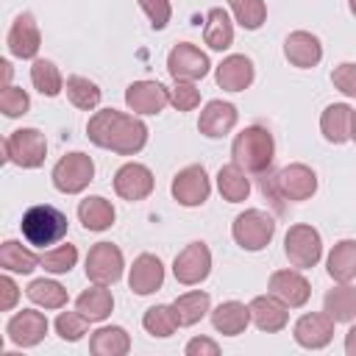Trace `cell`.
I'll return each mask as SVG.
<instances>
[{
	"label": "cell",
	"instance_id": "cell-14",
	"mask_svg": "<svg viewBox=\"0 0 356 356\" xmlns=\"http://www.w3.org/2000/svg\"><path fill=\"white\" fill-rule=\"evenodd\" d=\"M153 184H156L153 172L139 161H128L114 172V192L122 200H131V203L145 200L153 192Z\"/></svg>",
	"mask_w": 356,
	"mask_h": 356
},
{
	"label": "cell",
	"instance_id": "cell-9",
	"mask_svg": "<svg viewBox=\"0 0 356 356\" xmlns=\"http://www.w3.org/2000/svg\"><path fill=\"white\" fill-rule=\"evenodd\" d=\"M122 267H125L122 250L111 242H97L86 253V278L92 284H100V286L117 284L122 278Z\"/></svg>",
	"mask_w": 356,
	"mask_h": 356
},
{
	"label": "cell",
	"instance_id": "cell-45",
	"mask_svg": "<svg viewBox=\"0 0 356 356\" xmlns=\"http://www.w3.org/2000/svg\"><path fill=\"white\" fill-rule=\"evenodd\" d=\"M331 81H334V86H337L342 95L356 97V64H353V61L337 64L334 72H331Z\"/></svg>",
	"mask_w": 356,
	"mask_h": 356
},
{
	"label": "cell",
	"instance_id": "cell-40",
	"mask_svg": "<svg viewBox=\"0 0 356 356\" xmlns=\"http://www.w3.org/2000/svg\"><path fill=\"white\" fill-rule=\"evenodd\" d=\"M75 261H78V248L75 245H58V248H53L50 253H44L42 256V267L47 270V273H53V275H61V273H70L72 267H75Z\"/></svg>",
	"mask_w": 356,
	"mask_h": 356
},
{
	"label": "cell",
	"instance_id": "cell-4",
	"mask_svg": "<svg viewBox=\"0 0 356 356\" xmlns=\"http://www.w3.org/2000/svg\"><path fill=\"white\" fill-rule=\"evenodd\" d=\"M67 214L58 211L56 206H47V203H39V206H31L25 214H22V236L36 245V248H44V245H56L67 236Z\"/></svg>",
	"mask_w": 356,
	"mask_h": 356
},
{
	"label": "cell",
	"instance_id": "cell-33",
	"mask_svg": "<svg viewBox=\"0 0 356 356\" xmlns=\"http://www.w3.org/2000/svg\"><path fill=\"white\" fill-rule=\"evenodd\" d=\"M36 264H42V259H39L33 250L22 248V242L6 239V242L0 245V267H3L6 273H22V275H28V273L36 270Z\"/></svg>",
	"mask_w": 356,
	"mask_h": 356
},
{
	"label": "cell",
	"instance_id": "cell-16",
	"mask_svg": "<svg viewBox=\"0 0 356 356\" xmlns=\"http://www.w3.org/2000/svg\"><path fill=\"white\" fill-rule=\"evenodd\" d=\"M334 320L325 314V312H312V314H303L298 317L295 328H292V337L300 348H309V350H320L325 348L331 339H334Z\"/></svg>",
	"mask_w": 356,
	"mask_h": 356
},
{
	"label": "cell",
	"instance_id": "cell-13",
	"mask_svg": "<svg viewBox=\"0 0 356 356\" xmlns=\"http://www.w3.org/2000/svg\"><path fill=\"white\" fill-rule=\"evenodd\" d=\"M47 328H50L47 317L42 312H36V309H22V312H17L6 323V334H8V339L17 348H33V345H39L44 339Z\"/></svg>",
	"mask_w": 356,
	"mask_h": 356
},
{
	"label": "cell",
	"instance_id": "cell-39",
	"mask_svg": "<svg viewBox=\"0 0 356 356\" xmlns=\"http://www.w3.org/2000/svg\"><path fill=\"white\" fill-rule=\"evenodd\" d=\"M228 3H231V11H234L236 22L245 31H256V28L264 25V19H267L264 0H228Z\"/></svg>",
	"mask_w": 356,
	"mask_h": 356
},
{
	"label": "cell",
	"instance_id": "cell-20",
	"mask_svg": "<svg viewBox=\"0 0 356 356\" xmlns=\"http://www.w3.org/2000/svg\"><path fill=\"white\" fill-rule=\"evenodd\" d=\"M250 320L256 323L259 331H267V334H275V331H284L286 323H289V306L284 300H278L273 292L270 295H256L250 303Z\"/></svg>",
	"mask_w": 356,
	"mask_h": 356
},
{
	"label": "cell",
	"instance_id": "cell-31",
	"mask_svg": "<svg viewBox=\"0 0 356 356\" xmlns=\"http://www.w3.org/2000/svg\"><path fill=\"white\" fill-rule=\"evenodd\" d=\"M323 312L334 323H350L356 317V289L348 286V284H339V286L328 289L325 298H323Z\"/></svg>",
	"mask_w": 356,
	"mask_h": 356
},
{
	"label": "cell",
	"instance_id": "cell-50",
	"mask_svg": "<svg viewBox=\"0 0 356 356\" xmlns=\"http://www.w3.org/2000/svg\"><path fill=\"white\" fill-rule=\"evenodd\" d=\"M350 139L356 142V120H353V134H350Z\"/></svg>",
	"mask_w": 356,
	"mask_h": 356
},
{
	"label": "cell",
	"instance_id": "cell-43",
	"mask_svg": "<svg viewBox=\"0 0 356 356\" xmlns=\"http://www.w3.org/2000/svg\"><path fill=\"white\" fill-rule=\"evenodd\" d=\"M170 103L178 111H192L200 106V92L195 86V81H175V86L170 89Z\"/></svg>",
	"mask_w": 356,
	"mask_h": 356
},
{
	"label": "cell",
	"instance_id": "cell-8",
	"mask_svg": "<svg viewBox=\"0 0 356 356\" xmlns=\"http://www.w3.org/2000/svg\"><path fill=\"white\" fill-rule=\"evenodd\" d=\"M95 178V161L92 156L75 150V153H67L56 161L53 167V186L64 195H78L83 192Z\"/></svg>",
	"mask_w": 356,
	"mask_h": 356
},
{
	"label": "cell",
	"instance_id": "cell-28",
	"mask_svg": "<svg viewBox=\"0 0 356 356\" xmlns=\"http://www.w3.org/2000/svg\"><path fill=\"white\" fill-rule=\"evenodd\" d=\"M89 350L95 356H125L131 350V337L122 325H103L89 337Z\"/></svg>",
	"mask_w": 356,
	"mask_h": 356
},
{
	"label": "cell",
	"instance_id": "cell-36",
	"mask_svg": "<svg viewBox=\"0 0 356 356\" xmlns=\"http://www.w3.org/2000/svg\"><path fill=\"white\" fill-rule=\"evenodd\" d=\"M31 81H33L36 92L44 95V97H56V95L64 89V78H61L58 67H56L53 61H47V58H36V61H33V67H31Z\"/></svg>",
	"mask_w": 356,
	"mask_h": 356
},
{
	"label": "cell",
	"instance_id": "cell-37",
	"mask_svg": "<svg viewBox=\"0 0 356 356\" xmlns=\"http://www.w3.org/2000/svg\"><path fill=\"white\" fill-rule=\"evenodd\" d=\"M67 97L75 108H83V111H92L100 106V86L83 75H70L67 78Z\"/></svg>",
	"mask_w": 356,
	"mask_h": 356
},
{
	"label": "cell",
	"instance_id": "cell-46",
	"mask_svg": "<svg viewBox=\"0 0 356 356\" xmlns=\"http://www.w3.org/2000/svg\"><path fill=\"white\" fill-rule=\"evenodd\" d=\"M184 353L186 356H217L220 353V345L214 339H209V337H195V339L186 342Z\"/></svg>",
	"mask_w": 356,
	"mask_h": 356
},
{
	"label": "cell",
	"instance_id": "cell-47",
	"mask_svg": "<svg viewBox=\"0 0 356 356\" xmlns=\"http://www.w3.org/2000/svg\"><path fill=\"white\" fill-rule=\"evenodd\" d=\"M17 300H19L17 284L11 281V275H3V278H0V309H3V312H11V309L17 306Z\"/></svg>",
	"mask_w": 356,
	"mask_h": 356
},
{
	"label": "cell",
	"instance_id": "cell-6",
	"mask_svg": "<svg viewBox=\"0 0 356 356\" xmlns=\"http://www.w3.org/2000/svg\"><path fill=\"white\" fill-rule=\"evenodd\" d=\"M231 234L242 250H261L275 236V220L261 209H245L242 214L234 217Z\"/></svg>",
	"mask_w": 356,
	"mask_h": 356
},
{
	"label": "cell",
	"instance_id": "cell-25",
	"mask_svg": "<svg viewBox=\"0 0 356 356\" xmlns=\"http://www.w3.org/2000/svg\"><path fill=\"white\" fill-rule=\"evenodd\" d=\"M250 323V306L239 303V300H225L211 312V325L214 331L225 334V337H239Z\"/></svg>",
	"mask_w": 356,
	"mask_h": 356
},
{
	"label": "cell",
	"instance_id": "cell-19",
	"mask_svg": "<svg viewBox=\"0 0 356 356\" xmlns=\"http://www.w3.org/2000/svg\"><path fill=\"white\" fill-rule=\"evenodd\" d=\"M270 292L284 300L289 309H300L309 303V295H312V286L309 281L300 275V270H275L270 275Z\"/></svg>",
	"mask_w": 356,
	"mask_h": 356
},
{
	"label": "cell",
	"instance_id": "cell-41",
	"mask_svg": "<svg viewBox=\"0 0 356 356\" xmlns=\"http://www.w3.org/2000/svg\"><path fill=\"white\" fill-rule=\"evenodd\" d=\"M89 323H92V320H86L78 309H75V312H61V314L56 317V334H58L64 342H78V339L86 334Z\"/></svg>",
	"mask_w": 356,
	"mask_h": 356
},
{
	"label": "cell",
	"instance_id": "cell-27",
	"mask_svg": "<svg viewBox=\"0 0 356 356\" xmlns=\"http://www.w3.org/2000/svg\"><path fill=\"white\" fill-rule=\"evenodd\" d=\"M114 217H117V211H114L111 200H106L100 195L83 197L78 203V220L83 222L86 231H106L114 225Z\"/></svg>",
	"mask_w": 356,
	"mask_h": 356
},
{
	"label": "cell",
	"instance_id": "cell-35",
	"mask_svg": "<svg viewBox=\"0 0 356 356\" xmlns=\"http://www.w3.org/2000/svg\"><path fill=\"white\" fill-rule=\"evenodd\" d=\"M25 295L36 306H42V309H61V306H67V289L58 281H53V278H36V281H31L28 289H25Z\"/></svg>",
	"mask_w": 356,
	"mask_h": 356
},
{
	"label": "cell",
	"instance_id": "cell-21",
	"mask_svg": "<svg viewBox=\"0 0 356 356\" xmlns=\"http://www.w3.org/2000/svg\"><path fill=\"white\" fill-rule=\"evenodd\" d=\"M217 86L225 89V92H245L253 78H256V70H253V61L242 53H234V56H225L220 64H217Z\"/></svg>",
	"mask_w": 356,
	"mask_h": 356
},
{
	"label": "cell",
	"instance_id": "cell-18",
	"mask_svg": "<svg viewBox=\"0 0 356 356\" xmlns=\"http://www.w3.org/2000/svg\"><path fill=\"white\" fill-rule=\"evenodd\" d=\"M239 114H236V106L228 103V100H209L200 111V120H197V131L209 139H222L225 134L234 131Z\"/></svg>",
	"mask_w": 356,
	"mask_h": 356
},
{
	"label": "cell",
	"instance_id": "cell-42",
	"mask_svg": "<svg viewBox=\"0 0 356 356\" xmlns=\"http://www.w3.org/2000/svg\"><path fill=\"white\" fill-rule=\"evenodd\" d=\"M28 108H31V97H28L25 89H19V86H3V92H0V111L8 120L28 114Z\"/></svg>",
	"mask_w": 356,
	"mask_h": 356
},
{
	"label": "cell",
	"instance_id": "cell-3",
	"mask_svg": "<svg viewBox=\"0 0 356 356\" xmlns=\"http://www.w3.org/2000/svg\"><path fill=\"white\" fill-rule=\"evenodd\" d=\"M231 156L242 170H248L253 175L270 172V164L275 156V139L264 125H248L236 134V139L231 145Z\"/></svg>",
	"mask_w": 356,
	"mask_h": 356
},
{
	"label": "cell",
	"instance_id": "cell-10",
	"mask_svg": "<svg viewBox=\"0 0 356 356\" xmlns=\"http://www.w3.org/2000/svg\"><path fill=\"white\" fill-rule=\"evenodd\" d=\"M170 192L186 209L203 206L209 200V195H211V181H209L203 164H189V167L178 170L175 178H172V184H170Z\"/></svg>",
	"mask_w": 356,
	"mask_h": 356
},
{
	"label": "cell",
	"instance_id": "cell-30",
	"mask_svg": "<svg viewBox=\"0 0 356 356\" xmlns=\"http://www.w3.org/2000/svg\"><path fill=\"white\" fill-rule=\"evenodd\" d=\"M75 309H78L86 320H92V323H103V320L111 314V309H114V298H111V292H108L106 286L95 284L92 289H83V292L78 295Z\"/></svg>",
	"mask_w": 356,
	"mask_h": 356
},
{
	"label": "cell",
	"instance_id": "cell-26",
	"mask_svg": "<svg viewBox=\"0 0 356 356\" xmlns=\"http://www.w3.org/2000/svg\"><path fill=\"white\" fill-rule=\"evenodd\" d=\"M325 270L337 284L353 281L356 278V239H339L325 259Z\"/></svg>",
	"mask_w": 356,
	"mask_h": 356
},
{
	"label": "cell",
	"instance_id": "cell-17",
	"mask_svg": "<svg viewBox=\"0 0 356 356\" xmlns=\"http://www.w3.org/2000/svg\"><path fill=\"white\" fill-rule=\"evenodd\" d=\"M39 47H42V33H39V25H36L33 14L31 11L17 14V19L8 28V50H11V56L36 58Z\"/></svg>",
	"mask_w": 356,
	"mask_h": 356
},
{
	"label": "cell",
	"instance_id": "cell-24",
	"mask_svg": "<svg viewBox=\"0 0 356 356\" xmlns=\"http://www.w3.org/2000/svg\"><path fill=\"white\" fill-rule=\"evenodd\" d=\"M353 120H356V111L348 103H331L320 114V131L331 145H342L353 134Z\"/></svg>",
	"mask_w": 356,
	"mask_h": 356
},
{
	"label": "cell",
	"instance_id": "cell-38",
	"mask_svg": "<svg viewBox=\"0 0 356 356\" xmlns=\"http://www.w3.org/2000/svg\"><path fill=\"white\" fill-rule=\"evenodd\" d=\"M142 325H145V331H147L150 337L167 339V337H172V334H175V328H178V320H175V312H172V306L156 303V306H150V309L145 312V317H142Z\"/></svg>",
	"mask_w": 356,
	"mask_h": 356
},
{
	"label": "cell",
	"instance_id": "cell-7",
	"mask_svg": "<svg viewBox=\"0 0 356 356\" xmlns=\"http://www.w3.org/2000/svg\"><path fill=\"white\" fill-rule=\"evenodd\" d=\"M284 253L289 259L292 267L298 270H309L323 259V239L320 231L306 225V222H295L286 236H284Z\"/></svg>",
	"mask_w": 356,
	"mask_h": 356
},
{
	"label": "cell",
	"instance_id": "cell-49",
	"mask_svg": "<svg viewBox=\"0 0 356 356\" xmlns=\"http://www.w3.org/2000/svg\"><path fill=\"white\" fill-rule=\"evenodd\" d=\"M348 8H350V14L356 17V0H348Z\"/></svg>",
	"mask_w": 356,
	"mask_h": 356
},
{
	"label": "cell",
	"instance_id": "cell-1",
	"mask_svg": "<svg viewBox=\"0 0 356 356\" xmlns=\"http://www.w3.org/2000/svg\"><path fill=\"white\" fill-rule=\"evenodd\" d=\"M86 136L92 145L103 150L134 156L147 145V125L134 114H122L117 108H100L89 117Z\"/></svg>",
	"mask_w": 356,
	"mask_h": 356
},
{
	"label": "cell",
	"instance_id": "cell-11",
	"mask_svg": "<svg viewBox=\"0 0 356 356\" xmlns=\"http://www.w3.org/2000/svg\"><path fill=\"white\" fill-rule=\"evenodd\" d=\"M211 273V250L206 242H189L172 261V275L184 286H195L206 281Z\"/></svg>",
	"mask_w": 356,
	"mask_h": 356
},
{
	"label": "cell",
	"instance_id": "cell-23",
	"mask_svg": "<svg viewBox=\"0 0 356 356\" xmlns=\"http://www.w3.org/2000/svg\"><path fill=\"white\" fill-rule=\"evenodd\" d=\"M284 56L292 67H300V70H309V67H317L320 58H323V44L314 33L309 31H292L284 42Z\"/></svg>",
	"mask_w": 356,
	"mask_h": 356
},
{
	"label": "cell",
	"instance_id": "cell-22",
	"mask_svg": "<svg viewBox=\"0 0 356 356\" xmlns=\"http://www.w3.org/2000/svg\"><path fill=\"white\" fill-rule=\"evenodd\" d=\"M164 284V264L153 253H139L128 273V286L136 295H153Z\"/></svg>",
	"mask_w": 356,
	"mask_h": 356
},
{
	"label": "cell",
	"instance_id": "cell-29",
	"mask_svg": "<svg viewBox=\"0 0 356 356\" xmlns=\"http://www.w3.org/2000/svg\"><path fill=\"white\" fill-rule=\"evenodd\" d=\"M217 189L228 203H242L250 195V178L248 170H242L236 161L222 164L217 172Z\"/></svg>",
	"mask_w": 356,
	"mask_h": 356
},
{
	"label": "cell",
	"instance_id": "cell-2",
	"mask_svg": "<svg viewBox=\"0 0 356 356\" xmlns=\"http://www.w3.org/2000/svg\"><path fill=\"white\" fill-rule=\"evenodd\" d=\"M261 192L270 195L275 209H281V200H309L317 192V175L306 164H286L275 175L261 172Z\"/></svg>",
	"mask_w": 356,
	"mask_h": 356
},
{
	"label": "cell",
	"instance_id": "cell-34",
	"mask_svg": "<svg viewBox=\"0 0 356 356\" xmlns=\"http://www.w3.org/2000/svg\"><path fill=\"white\" fill-rule=\"evenodd\" d=\"M209 306H211V300H209V295L200 292V289L184 292V295H178V298L172 300V312H175L178 325H195V323H200V320L211 312Z\"/></svg>",
	"mask_w": 356,
	"mask_h": 356
},
{
	"label": "cell",
	"instance_id": "cell-48",
	"mask_svg": "<svg viewBox=\"0 0 356 356\" xmlns=\"http://www.w3.org/2000/svg\"><path fill=\"white\" fill-rule=\"evenodd\" d=\"M345 353L348 356H356V325L345 334Z\"/></svg>",
	"mask_w": 356,
	"mask_h": 356
},
{
	"label": "cell",
	"instance_id": "cell-44",
	"mask_svg": "<svg viewBox=\"0 0 356 356\" xmlns=\"http://www.w3.org/2000/svg\"><path fill=\"white\" fill-rule=\"evenodd\" d=\"M136 3H139L142 11L147 14L153 31H164V28H167V22H170V17H172L170 0H136Z\"/></svg>",
	"mask_w": 356,
	"mask_h": 356
},
{
	"label": "cell",
	"instance_id": "cell-5",
	"mask_svg": "<svg viewBox=\"0 0 356 356\" xmlns=\"http://www.w3.org/2000/svg\"><path fill=\"white\" fill-rule=\"evenodd\" d=\"M3 153H6V161L22 167V170H36L44 164V156H47V142H44V134L39 128H19V131H11L3 142Z\"/></svg>",
	"mask_w": 356,
	"mask_h": 356
},
{
	"label": "cell",
	"instance_id": "cell-32",
	"mask_svg": "<svg viewBox=\"0 0 356 356\" xmlns=\"http://www.w3.org/2000/svg\"><path fill=\"white\" fill-rule=\"evenodd\" d=\"M203 39L211 50H228L234 42V22L228 17L225 8H211L206 14V25H203Z\"/></svg>",
	"mask_w": 356,
	"mask_h": 356
},
{
	"label": "cell",
	"instance_id": "cell-12",
	"mask_svg": "<svg viewBox=\"0 0 356 356\" xmlns=\"http://www.w3.org/2000/svg\"><path fill=\"white\" fill-rule=\"evenodd\" d=\"M209 56L192 42L175 44L167 56V72L172 75V81H200L209 75Z\"/></svg>",
	"mask_w": 356,
	"mask_h": 356
},
{
	"label": "cell",
	"instance_id": "cell-15",
	"mask_svg": "<svg viewBox=\"0 0 356 356\" xmlns=\"http://www.w3.org/2000/svg\"><path fill=\"white\" fill-rule=\"evenodd\" d=\"M170 103V89L159 81H134L125 89V106L134 114H159Z\"/></svg>",
	"mask_w": 356,
	"mask_h": 356
}]
</instances>
